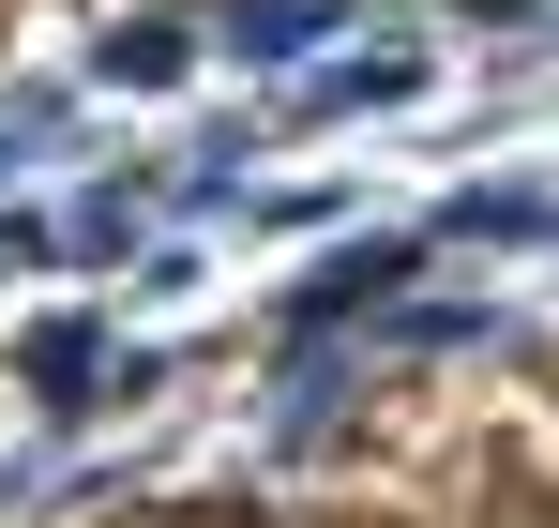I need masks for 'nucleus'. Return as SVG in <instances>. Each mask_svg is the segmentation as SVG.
Returning a JSON list of instances; mask_svg holds the SVG:
<instances>
[{
  "instance_id": "2",
  "label": "nucleus",
  "mask_w": 559,
  "mask_h": 528,
  "mask_svg": "<svg viewBox=\"0 0 559 528\" xmlns=\"http://www.w3.org/2000/svg\"><path fill=\"white\" fill-rule=\"evenodd\" d=\"M227 31H242V46H258V61H287V46H302V31H318V15H302V0H258V15H227Z\"/></svg>"
},
{
  "instance_id": "1",
  "label": "nucleus",
  "mask_w": 559,
  "mask_h": 528,
  "mask_svg": "<svg viewBox=\"0 0 559 528\" xmlns=\"http://www.w3.org/2000/svg\"><path fill=\"white\" fill-rule=\"evenodd\" d=\"M182 61H197L182 31H121V46H106V76H136V91H167V76H182Z\"/></svg>"
},
{
  "instance_id": "3",
  "label": "nucleus",
  "mask_w": 559,
  "mask_h": 528,
  "mask_svg": "<svg viewBox=\"0 0 559 528\" xmlns=\"http://www.w3.org/2000/svg\"><path fill=\"white\" fill-rule=\"evenodd\" d=\"M15 257H31V227H0V272H15Z\"/></svg>"
}]
</instances>
